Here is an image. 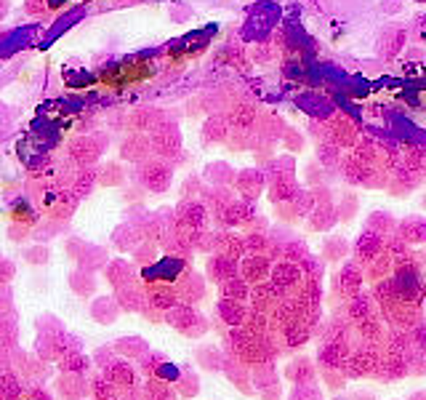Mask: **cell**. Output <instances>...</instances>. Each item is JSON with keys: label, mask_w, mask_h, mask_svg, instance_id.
Segmentation results:
<instances>
[{"label": "cell", "mask_w": 426, "mask_h": 400, "mask_svg": "<svg viewBox=\"0 0 426 400\" xmlns=\"http://www.w3.org/2000/svg\"><path fill=\"white\" fill-rule=\"evenodd\" d=\"M381 358H384L381 345L357 342V345L352 347V355H349V360H346V366H344L346 379H352V382H359V379H376L378 366H381Z\"/></svg>", "instance_id": "6da1fadb"}, {"label": "cell", "mask_w": 426, "mask_h": 400, "mask_svg": "<svg viewBox=\"0 0 426 400\" xmlns=\"http://www.w3.org/2000/svg\"><path fill=\"white\" fill-rule=\"evenodd\" d=\"M224 352L229 358H238L242 360L245 366H259V363H266L264 360V352H261V342L259 336L248 333L242 326H232L226 328L224 333Z\"/></svg>", "instance_id": "7a4b0ae2"}, {"label": "cell", "mask_w": 426, "mask_h": 400, "mask_svg": "<svg viewBox=\"0 0 426 400\" xmlns=\"http://www.w3.org/2000/svg\"><path fill=\"white\" fill-rule=\"evenodd\" d=\"M365 286V269L352 259V262H344V265L336 269V275L331 280V293L336 302H349L352 296H357Z\"/></svg>", "instance_id": "3957f363"}, {"label": "cell", "mask_w": 426, "mask_h": 400, "mask_svg": "<svg viewBox=\"0 0 426 400\" xmlns=\"http://www.w3.org/2000/svg\"><path fill=\"white\" fill-rule=\"evenodd\" d=\"M392 278H394V283H397V291L405 302L424 305L426 302V278H424V272L418 269V265L397 267Z\"/></svg>", "instance_id": "277c9868"}, {"label": "cell", "mask_w": 426, "mask_h": 400, "mask_svg": "<svg viewBox=\"0 0 426 400\" xmlns=\"http://www.w3.org/2000/svg\"><path fill=\"white\" fill-rule=\"evenodd\" d=\"M168 320H171V326L176 331H181L184 336L189 339H198V336H205L208 328H211V323L202 318L200 312H195L189 305H176L171 307V312H168Z\"/></svg>", "instance_id": "5b68a950"}, {"label": "cell", "mask_w": 426, "mask_h": 400, "mask_svg": "<svg viewBox=\"0 0 426 400\" xmlns=\"http://www.w3.org/2000/svg\"><path fill=\"white\" fill-rule=\"evenodd\" d=\"M386 328H399V331H411L415 328L421 320L426 318L424 315V305H415V302H399L397 307L381 312Z\"/></svg>", "instance_id": "8992f818"}, {"label": "cell", "mask_w": 426, "mask_h": 400, "mask_svg": "<svg viewBox=\"0 0 426 400\" xmlns=\"http://www.w3.org/2000/svg\"><path fill=\"white\" fill-rule=\"evenodd\" d=\"M349 355H352V347L344 342H320L315 363L320 371H344Z\"/></svg>", "instance_id": "52a82bcc"}, {"label": "cell", "mask_w": 426, "mask_h": 400, "mask_svg": "<svg viewBox=\"0 0 426 400\" xmlns=\"http://www.w3.org/2000/svg\"><path fill=\"white\" fill-rule=\"evenodd\" d=\"M269 280L277 286L282 296H291V293L301 286V280H304V269H301V265H296V262L280 259V262L272 265V275H269Z\"/></svg>", "instance_id": "ba28073f"}, {"label": "cell", "mask_w": 426, "mask_h": 400, "mask_svg": "<svg viewBox=\"0 0 426 400\" xmlns=\"http://www.w3.org/2000/svg\"><path fill=\"white\" fill-rule=\"evenodd\" d=\"M221 373L229 379V385L235 387L238 392H242V395H256V387H253V368L251 366H245L242 360L226 355L224 371Z\"/></svg>", "instance_id": "9c48e42d"}, {"label": "cell", "mask_w": 426, "mask_h": 400, "mask_svg": "<svg viewBox=\"0 0 426 400\" xmlns=\"http://www.w3.org/2000/svg\"><path fill=\"white\" fill-rule=\"evenodd\" d=\"M381 251H384V235H376L371 229H365V232L355 240V246H352V256H355V262H357L362 269L371 265Z\"/></svg>", "instance_id": "30bf717a"}, {"label": "cell", "mask_w": 426, "mask_h": 400, "mask_svg": "<svg viewBox=\"0 0 426 400\" xmlns=\"http://www.w3.org/2000/svg\"><path fill=\"white\" fill-rule=\"evenodd\" d=\"M272 259L266 256V253H248L242 262H240V278H245L251 286H256V283H264V280H269V275H272Z\"/></svg>", "instance_id": "8fae6325"}, {"label": "cell", "mask_w": 426, "mask_h": 400, "mask_svg": "<svg viewBox=\"0 0 426 400\" xmlns=\"http://www.w3.org/2000/svg\"><path fill=\"white\" fill-rule=\"evenodd\" d=\"M408 376H411V360L405 358V355L384 352L376 379H378L381 385H389V382H402V379H408Z\"/></svg>", "instance_id": "7c38bea8"}, {"label": "cell", "mask_w": 426, "mask_h": 400, "mask_svg": "<svg viewBox=\"0 0 426 400\" xmlns=\"http://www.w3.org/2000/svg\"><path fill=\"white\" fill-rule=\"evenodd\" d=\"M282 379L291 382V385H304V382H317L320 368L317 363L306 355H296V358L282 368Z\"/></svg>", "instance_id": "4fadbf2b"}, {"label": "cell", "mask_w": 426, "mask_h": 400, "mask_svg": "<svg viewBox=\"0 0 426 400\" xmlns=\"http://www.w3.org/2000/svg\"><path fill=\"white\" fill-rule=\"evenodd\" d=\"M266 187V171L259 168H242L235 173V192H240V198L256 200Z\"/></svg>", "instance_id": "5bb4252c"}, {"label": "cell", "mask_w": 426, "mask_h": 400, "mask_svg": "<svg viewBox=\"0 0 426 400\" xmlns=\"http://www.w3.org/2000/svg\"><path fill=\"white\" fill-rule=\"evenodd\" d=\"M248 309L251 305L248 302H238V299H226L221 296L216 307H213V312H216V320H221L226 328H232V326H242L245 318H248Z\"/></svg>", "instance_id": "9a60e30c"}, {"label": "cell", "mask_w": 426, "mask_h": 400, "mask_svg": "<svg viewBox=\"0 0 426 400\" xmlns=\"http://www.w3.org/2000/svg\"><path fill=\"white\" fill-rule=\"evenodd\" d=\"M315 339V331L301 323V320H296L293 326H288L285 331L280 333V345H282V355H293V352H298V349H304L309 342Z\"/></svg>", "instance_id": "2e32d148"}, {"label": "cell", "mask_w": 426, "mask_h": 400, "mask_svg": "<svg viewBox=\"0 0 426 400\" xmlns=\"http://www.w3.org/2000/svg\"><path fill=\"white\" fill-rule=\"evenodd\" d=\"M282 299H285V296L280 293L277 286H275L272 280H264V283L251 286V299H248V305H251L253 309H261V312H272Z\"/></svg>", "instance_id": "e0dca14e"}, {"label": "cell", "mask_w": 426, "mask_h": 400, "mask_svg": "<svg viewBox=\"0 0 426 400\" xmlns=\"http://www.w3.org/2000/svg\"><path fill=\"white\" fill-rule=\"evenodd\" d=\"M205 275H208L216 286H221V283L232 280L235 275H240V262L229 259L224 253H211V259H208V265H205Z\"/></svg>", "instance_id": "ac0fdd59"}, {"label": "cell", "mask_w": 426, "mask_h": 400, "mask_svg": "<svg viewBox=\"0 0 426 400\" xmlns=\"http://www.w3.org/2000/svg\"><path fill=\"white\" fill-rule=\"evenodd\" d=\"M341 307H344L346 318L352 320V326H357L359 320L371 318V315H376V312H378L373 293H365V291H359L357 296H352V299H349V302H344Z\"/></svg>", "instance_id": "d6986e66"}, {"label": "cell", "mask_w": 426, "mask_h": 400, "mask_svg": "<svg viewBox=\"0 0 426 400\" xmlns=\"http://www.w3.org/2000/svg\"><path fill=\"white\" fill-rule=\"evenodd\" d=\"M266 185H269V200H272L275 206H277V203H291V200L301 192L296 176H269Z\"/></svg>", "instance_id": "ffe728a7"}, {"label": "cell", "mask_w": 426, "mask_h": 400, "mask_svg": "<svg viewBox=\"0 0 426 400\" xmlns=\"http://www.w3.org/2000/svg\"><path fill=\"white\" fill-rule=\"evenodd\" d=\"M373 299H376V307H378V312H386V309H392V307H397L399 302H405L397 291V283L394 278H386V280H378V283H373Z\"/></svg>", "instance_id": "44dd1931"}, {"label": "cell", "mask_w": 426, "mask_h": 400, "mask_svg": "<svg viewBox=\"0 0 426 400\" xmlns=\"http://www.w3.org/2000/svg\"><path fill=\"white\" fill-rule=\"evenodd\" d=\"M176 293L184 305H195L200 299H205V278L198 275V272H186L184 278L179 280L176 286Z\"/></svg>", "instance_id": "7402d4cb"}, {"label": "cell", "mask_w": 426, "mask_h": 400, "mask_svg": "<svg viewBox=\"0 0 426 400\" xmlns=\"http://www.w3.org/2000/svg\"><path fill=\"white\" fill-rule=\"evenodd\" d=\"M397 235L411 246H424L426 243V219L424 216H405L397 222Z\"/></svg>", "instance_id": "603a6c76"}, {"label": "cell", "mask_w": 426, "mask_h": 400, "mask_svg": "<svg viewBox=\"0 0 426 400\" xmlns=\"http://www.w3.org/2000/svg\"><path fill=\"white\" fill-rule=\"evenodd\" d=\"M306 222H309V227L315 232H325V229H333L341 219H338V211H336V203H317L315 211L306 216Z\"/></svg>", "instance_id": "cb8c5ba5"}, {"label": "cell", "mask_w": 426, "mask_h": 400, "mask_svg": "<svg viewBox=\"0 0 426 400\" xmlns=\"http://www.w3.org/2000/svg\"><path fill=\"white\" fill-rule=\"evenodd\" d=\"M355 333H357V342H371V345H381L386 333V323L381 318V312H376L371 318L359 320L355 326Z\"/></svg>", "instance_id": "d4e9b609"}, {"label": "cell", "mask_w": 426, "mask_h": 400, "mask_svg": "<svg viewBox=\"0 0 426 400\" xmlns=\"http://www.w3.org/2000/svg\"><path fill=\"white\" fill-rule=\"evenodd\" d=\"M195 360H198L200 368H205V371H211V373H219V371H224L226 352H224V347L205 345V347H198Z\"/></svg>", "instance_id": "484cf974"}, {"label": "cell", "mask_w": 426, "mask_h": 400, "mask_svg": "<svg viewBox=\"0 0 426 400\" xmlns=\"http://www.w3.org/2000/svg\"><path fill=\"white\" fill-rule=\"evenodd\" d=\"M381 349H384V352H392V355H405V358H408L413 352L411 333L399 331V328H386L384 339H381Z\"/></svg>", "instance_id": "4316f807"}, {"label": "cell", "mask_w": 426, "mask_h": 400, "mask_svg": "<svg viewBox=\"0 0 426 400\" xmlns=\"http://www.w3.org/2000/svg\"><path fill=\"white\" fill-rule=\"evenodd\" d=\"M394 275V256L386 251H381L376 259H373L371 265L365 267V280L368 283H378V280H386Z\"/></svg>", "instance_id": "83f0119b"}, {"label": "cell", "mask_w": 426, "mask_h": 400, "mask_svg": "<svg viewBox=\"0 0 426 400\" xmlns=\"http://www.w3.org/2000/svg\"><path fill=\"white\" fill-rule=\"evenodd\" d=\"M280 382H282V376H280L277 360H266V363L253 366V387H256V392L266 389V387L280 385Z\"/></svg>", "instance_id": "f1b7e54d"}, {"label": "cell", "mask_w": 426, "mask_h": 400, "mask_svg": "<svg viewBox=\"0 0 426 400\" xmlns=\"http://www.w3.org/2000/svg\"><path fill=\"white\" fill-rule=\"evenodd\" d=\"M179 222L189 229H202L205 222H208V208L202 203H184L179 208Z\"/></svg>", "instance_id": "f546056e"}, {"label": "cell", "mask_w": 426, "mask_h": 400, "mask_svg": "<svg viewBox=\"0 0 426 400\" xmlns=\"http://www.w3.org/2000/svg\"><path fill=\"white\" fill-rule=\"evenodd\" d=\"M224 253L235 262H242L248 256V246H245V235H232V232H221V243H219V251Z\"/></svg>", "instance_id": "4dcf8cb0"}, {"label": "cell", "mask_w": 426, "mask_h": 400, "mask_svg": "<svg viewBox=\"0 0 426 400\" xmlns=\"http://www.w3.org/2000/svg\"><path fill=\"white\" fill-rule=\"evenodd\" d=\"M328 139H331L336 147H352L357 142V131H355V126L349 123V120L338 118L331 123V128H328Z\"/></svg>", "instance_id": "1f68e13d"}, {"label": "cell", "mask_w": 426, "mask_h": 400, "mask_svg": "<svg viewBox=\"0 0 426 400\" xmlns=\"http://www.w3.org/2000/svg\"><path fill=\"white\" fill-rule=\"evenodd\" d=\"M352 251V246H349V240L341 238V235H331V238H325L322 243V259L325 262H344L346 256Z\"/></svg>", "instance_id": "d6a6232c"}, {"label": "cell", "mask_w": 426, "mask_h": 400, "mask_svg": "<svg viewBox=\"0 0 426 400\" xmlns=\"http://www.w3.org/2000/svg\"><path fill=\"white\" fill-rule=\"evenodd\" d=\"M365 229H371L376 235H392L397 232V219L392 216L389 211H373L368 219H365Z\"/></svg>", "instance_id": "836d02e7"}, {"label": "cell", "mask_w": 426, "mask_h": 400, "mask_svg": "<svg viewBox=\"0 0 426 400\" xmlns=\"http://www.w3.org/2000/svg\"><path fill=\"white\" fill-rule=\"evenodd\" d=\"M238 200V195L229 189V187H213L211 192H205V206L211 208V213L216 216V213H221L229 206V203H235Z\"/></svg>", "instance_id": "e575fe53"}, {"label": "cell", "mask_w": 426, "mask_h": 400, "mask_svg": "<svg viewBox=\"0 0 426 400\" xmlns=\"http://www.w3.org/2000/svg\"><path fill=\"white\" fill-rule=\"evenodd\" d=\"M221 296L238 299V302H248V299H251V283L245 278H240V275H235L232 280L221 283Z\"/></svg>", "instance_id": "d590c367"}, {"label": "cell", "mask_w": 426, "mask_h": 400, "mask_svg": "<svg viewBox=\"0 0 426 400\" xmlns=\"http://www.w3.org/2000/svg\"><path fill=\"white\" fill-rule=\"evenodd\" d=\"M402 43H405V32L397 29V27H392V29H386L384 35H381L378 51H381V56H394L402 48Z\"/></svg>", "instance_id": "8d00e7d4"}, {"label": "cell", "mask_w": 426, "mask_h": 400, "mask_svg": "<svg viewBox=\"0 0 426 400\" xmlns=\"http://www.w3.org/2000/svg\"><path fill=\"white\" fill-rule=\"evenodd\" d=\"M285 400H325V392L317 382H304V385H293Z\"/></svg>", "instance_id": "74e56055"}, {"label": "cell", "mask_w": 426, "mask_h": 400, "mask_svg": "<svg viewBox=\"0 0 426 400\" xmlns=\"http://www.w3.org/2000/svg\"><path fill=\"white\" fill-rule=\"evenodd\" d=\"M242 328L253 336H261V333H269V312H261V309H248V318L242 323Z\"/></svg>", "instance_id": "f35d334b"}, {"label": "cell", "mask_w": 426, "mask_h": 400, "mask_svg": "<svg viewBox=\"0 0 426 400\" xmlns=\"http://www.w3.org/2000/svg\"><path fill=\"white\" fill-rule=\"evenodd\" d=\"M309 246H306L301 238H291L285 246H282V259H288V262H296V265H301L306 256H309Z\"/></svg>", "instance_id": "ab89813d"}, {"label": "cell", "mask_w": 426, "mask_h": 400, "mask_svg": "<svg viewBox=\"0 0 426 400\" xmlns=\"http://www.w3.org/2000/svg\"><path fill=\"white\" fill-rule=\"evenodd\" d=\"M205 176H208L216 187H226L229 182H235V171L229 168V163H211V166L205 168Z\"/></svg>", "instance_id": "60d3db41"}, {"label": "cell", "mask_w": 426, "mask_h": 400, "mask_svg": "<svg viewBox=\"0 0 426 400\" xmlns=\"http://www.w3.org/2000/svg\"><path fill=\"white\" fill-rule=\"evenodd\" d=\"M245 246H248V253H269V232H261V229H248L245 232Z\"/></svg>", "instance_id": "b9f144b4"}, {"label": "cell", "mask_w": 426, "mask_h": 400, "mask_svg": "<svg viewBox=\"0 0 426 400\" xmlns=\"http://www.w3.org/2000/svg\"><path fill=\"white\" fill-rule=\"evenodd\" d=\"M152 305L160 307V309H171V307L179 305V293L168 286H158V288H152Z\"/></svg>", "instance_id": "7bdbcfd3"}, {"label": "cell", "mask_w": 426, "mask_h": 400, "mask_svg": "<svg viewBox=\"0 0 426 400\" xmlns=\"http://www.w3.org/2000/svg\"><path fill=\"white\" fill-rule=\"evenodd\" d=\"M357 208H359V200H357L355 192H346L344 198H341V203L336 206V211H338V219H341V222H352V219H355V213H357Z\"/></svg>", "instance_id": "ee69618b"}, {"label": "cell", "mask_w": 426, "mask_h": 400, "mask_svg": "<svg viewBox=\"0 0 426 400\" xmlns=\"http://www.w3.org/2000/svg\"><path fill=\"white\" fill-rule=\"evenodd\" d=\"M229 118H232V123H235L238 128H251L253 120H256V109H253L251 105H235Z\"/></svg>", "instance_id": "f6af8a7d"}, {"label": "cell", "mask_w": 426, "mask_h": 400, "mask_svg": "<svg viewBox=\"0 0 426 400\" xmlns=\"http://www.w3.org/2000/svg\"><path fill=\"white\" fill-rule=\"evenodd\" d=\"M176 389H179V395H184V398H192V395H198V392H200L198 373L192 371V368H184V373H181V382L176 385Z\"/></svg>", "instance_id": "bcb514c9"}, {"label": "cell", "mask_w": 426, "mask_h": 400, "mask_svg": "<svg viewBox=\"0 0 426 400\" xmlns=\"http://www.w3.org/2000/svg\"><path fill=\"white\" fill-rule=\"evenodd\" d=\"M301 269H304V278H312V280H322L325 275V259L322 256H306L304 262H301Z\"/></svg>", "instance_id": "7dc6e473"}, {"label": "cell", "mask_w": 426, "mask_h": 400, "mask_svg": "<svg viewBox=\"0 0 426 400\" xmlns=\"http://www.w3.org/2000/svg\"><path fill=\"white\" fill-rule=\"evenodd\" d=\"M205 139H211V142H221V139H226V133H229V128H226V120L224 118H211L208 123H205Z\"/></svg>", "instance_id": "c3c4849f"}, {"label": "cell", "mask_w": 426, "mask_h": 400, "mask_svg": "<svg viewBox=\"0 0 426 400\" xmlns=\"http://www.w3.org/2000/svg\"><path fill=\"white\" fill-rule=\"evenodd\" d=\"M320 379H322L325 389H331V392H341L349 382L344 371H320Z\"/></svg>", "instance_id": "681fc988"}, {"label": "cell", "mask_w": 426, "mask_h": 400, "mask_svg": "<svg viewBox=\"0 0 426 400\" xmlns=\"http://www.w3.org/2000/svg\"><path fill=\"white\" fill-rule=\"evenodd\" d=\"M277 219L282 225H296V222H301V213L296 211L293 203H277Z\"/></svg>", "instance_id": "f907efd6"}, {"label": "cell", "mask_w": 426, "mask_h": 400, "mask_svg": "<svg viewBox=\"0 0 426 400\" xmlns=\"http://www.w3.org/2000/svg\"><path fill=\"white\" fill-rule=\"evenodd\" d=\"M338 158H341V152L336 149L333 145H320L317 149V160L322 163V166H328V168H333L336 163H338Z\"/></svg>", "instance_id": "816d5d0a"}, {"label": "cell", "mask_w": 426, "mask_h": 400, "mask_svg": "<svg viewBox=\"0 0 426 400\" xmlns=\"http://www.w3.org/2000/svg\"><path fill=\"white\" fill-rule=\"evenodd\" d=\"M411 376H426V352L424 349H413L411 355Z\"/></svg>", "instance_id": "f5cc1de1"}, {"label": "cell", "mask_w": 426, "mask_h": 400, "mask_svg": "<svg viewBox=\"0 0 426 400\" xmlns=\"http://www.w3.org/2000/svg\"><path fill=\"white\" fill-rule=\"evenodd\" d=\"M411 342H413V349H424L426 352V318L415 326V328H411Z\"/></svg>", "instance_id": "db71d44e"}, {"label": "cell", "mask_w": 426, "mask_h": 400, "mask_svg": "<svg viewBox=\"0 0 426 400\" xmlns=\"http://www.w3.org/2000/svg\"><path fill=\"white\" fill-rule=\"evenodd\" d=\"M149 398L152 400H171L173 392L168 385H163V382H149Z\"/></svg>", "instance_id": "11a10c76"}, {"label": "cell", "mask_w": 426, "mask_h": 400, "mask_svg": "<svg viewBox=\"0 0 426 400\" xmlns=\"http://www.w3.org/2000/svg\"><path fill=\"white\" fill-rule=\"evenodd\" d=\"M282 142L288 145V149H298L301 147V142H304V136L298 131H293V128H285V133H282Z\"/></svg>", "instance_id": "9f6ffc18"}, {"label": "cell", "mask_w": 426, "mask_h": 400, "mask_svg": "<svg viewBox=\"0 0 426 400\" xmlns=\"http://www.w3.org/2000/svg\"><path fill=\"white\" fill-rule=\"evenodd\" d=\"M256 395H259L261 400H282V382L275 385V387H266V389H259Z\"/></svg>", "instance_id": "6f0895ef"}, {"label": "cell", "mask_w": 426, "mask_h": 400, "mask_svg": "<svg viewBox=\"0 0 426 400\" xmlns=\"http://www.w3.org/2000/svg\"><path fill=\"white\" fill-rule=\"evenodd\" d=\"M112 376L118 379L120 385H131L133 382V371L128 366H115V368H112Z\"/></svg>", "instance_id": "680465c9"}, {"label": "cell", "mask_w": 426, "mask_h": 400, "mask_svg": "<svg viewBox=\"0 0 426 400\" xmlns=\"http://www.w3.org/2000/svg\"><path fill=\"white\" fill-rule=\"evenodd\" d=\"M408 400H426V389H418V392H413Z\"/></svg>", "instance_id": "91938a15"}, {"label": "cell", "mask_w": 426, "mask_h": 400, "mask_svg": "<svg viewBox=\"0 0 426 400\" xmlns=\"http://www.w3.org/2000/svg\"><path fill=\"white\" fill-rule=\"evenodd\" d=\"M349 400H373L371 395H365V392H357V395H349Z\"/></svg>", "instance_id": "94428289"}, {"label": "cell", "mask_w": 426, "mask_h": 400, "mask_svg": "<svg viewBox=\"0 0 426 400\" xmlns=\"http://www.w3.org/2000/svg\"><path fill=\"white\" fill-rule=\"evenodd\" d=\"M421 206H424V208H426V195H424V198H421Z\"/></svg>", "instance_id": "6125c7cd"}, {"label": "cell", "mask_w": 426, "mask_h": 400, "mask_svg": "<svg viewBox=\"0 0 426 400\" xmlns=\"http://www.w3.org/2000/svg\"><path fill=\"white\" fill-rule=\"evenodd\" d=\"M415 3H426V0H415Z\"/></svg>", "instance_id": "be15d7a7"}, {"label": "cell", "mask_w": 426, "mask_h": 400, "mask_svg": "<svg viewBox=\"0 0 426 400\" xmlns=\"http://www.w3.org/2000/svg\"><path fill=\"white\" fill-rule=\"evenodd\" d=\"M424 171H426V158H424Z\"/></svg>", "instance_id": "e7e4bbea"}]
</instances>
